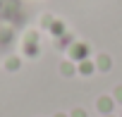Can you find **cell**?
Instances as JSON below:
<instances>
[{"mask_svg":"<svg viewBox=\"0 0 122 117\" xmlns=\"http://www.w3.org/2000/svg\"><path fill=\"white\" fill-rule=\"evenodd\" d=\"M96 105H98V110H101L103 115H110V112H112V105H115V100H112L110 96H101Z\"/></svg>","mask_w":122,"mask_h":117,"instance_id":"cell-1","label":"cell"},{"mask_svg":"<svg viewBox=\"0 0 122 117\" xmlns=\"http://www.w3.org/2000/svg\"><path fill=\"white\" fill-rule=\"evenodd\" d=\"M93 69H96V67H93V62H86V60H84V62L79 65V72H81V74H86V77H89V74H93Z\"/></svg>","mask_w":122,"mask_h":117,"instance_id":"cell-5","label":"cell"},{"mask_svg":"<svg viewBox=\"0 0 122 117\" xmlns=\"http://www.w3.org/2000/svg\"><path fill=\"white\" fill-rule=\"evenodd\" d=\"M105 117H112V115H105Z\"/></svg>","mask_w":122,"mask_h":117,"instance_id":"cell-10","label":"cell"},{"mask_svg":"<svg viewBox=\"0 0 122 117\" xmlns=\"http://www.w3.org/2000/svg\"><path fill=\"white\" fill-rule=\"evenodd\" d=\"M70 117H86V110L77 107V110H72V115H70Z\"/></svg>","mask_w":122,"mask_h":117,"instance_id":"cell-7","label":"cell"},{"mask_svg":"<svg viewBox=\"0 0 122 117\" xmlns=\"http://www.w3.org/2000/svg\"><path fill=\"white\" fill-rule=\"evenodd\" d=\"M96 65H98V69H103V72H105V69H110V65H112V62H110V57H108V55H101Z\"/></svg>","mask_w":122,"mask_h":117,"instance_id":"cell-4","label":"cell"},{"mask_svg":"<svg viewBox=\"0 0 122 117\" xmlns=\"http://www.w3.org/2000/svg\"><path fill=\"white\" fill-rule=\"evenodd\" d=\"M55 117H67V115H62V112H57V115H55Z\"/></svg>","mask_w":122,"mask_h":117,"instance_id":"cell-9","label":"cell"},{"mask_svg":"<svg viewBox=\"0 0 122 117\" xmlns=\"http://www.w3.org/2000/svg\"><path fill=\"white\" fill-rule=\"evenodd\" d=\"M5 67H7L10 72H15V69H19V60H17V57H10V60L5 62Z\"/></svg>","mask_w":122,"mask_h":117,"instance_id":"cell-6","label":"cell"},{"mask_svg":"<svg viewBox=\"0 0 122 117\" xmlns=\"http://www.w3.org/2000/svg\"><path fill=\"white\" fill-rule=\"evenodd\" d=\"M86 53H89V48H86L84 43H77V45H72V50H70V55H72V60H81V62H84V57H86Z\"/></svg>","mask_w":122,"mask_h":117,"instance_id":"cell-2","label":"cell"},{"mask_svg":"<svg viewBox=\"0 0 122 117\" xmlns=\"http://www.w3.org/2000/svg\"><path fill=\"white\" fill-rule=\"evenodd\" d=\"M60 72H62L65 77H72V74L77 72V67H74L72 62H62V65H60Z\"/></svg>","mask_w":122,"mask_h":117,"instance_id":"cell-3","label":"cell"},{"mask_svg":"<svg viewBox=\"0 0 122 117\" xmlns=\"http://www.w3.org/2000/svg\"><path fill=\"white\" fill-rule=\"evenodd\" d=\"M115 100H117V103H122V86H117V88H115Z\"/></svg>","mask_w":122,"mask_h":117,"instance_id":"cell-8","label":"cell"}]
</instances>
